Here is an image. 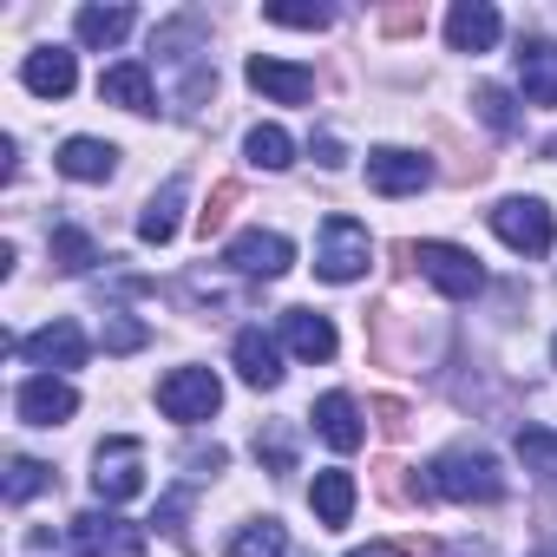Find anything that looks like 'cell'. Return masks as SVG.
I'll return each mask as SVG.
<instances>
[{"instance_id":"32","label":"cell","mask_w":557,"mask_h":557,"mask_svg":"<svg viewBox=\"0 0 557 557\" xmlns=\"http://www.w3.org/2000/svg\"><path fill=\"white\" fill-rule=\"evenodd\" d=\"M256 459L283 479V472H296V446H289V433L283 426H269V433H256Z\"/></svg>"},{"instance_id":"38","label":"cell","mask_w":557,"mask_h":557,"mask_svg":"<svg viewBox=\"0 0 557 557\" xmlns=\"http://www.w3.org/2000/svg\"><path fill=\"white\" fill-rule=\"evenodd\" d=\"M184 505H190V492H171V498L158 505V518H151V524H158L164 537H184Z\"/></svg>"},{"instance_id":"39","label":"cell","mask_w":557,"mask_h":557,"mask_svg":"<svg viewBox=\"0 0 557 557\" xmlns=\"http://www.w3.org/2000/svg\"><path fill=\"white\" fill-rule=\"evenodd\" d=\"M315 158H322L329 171H335V164H348V158H342V138H335V132H322V138H315Z\"/></svg>"},{"instance_id":"41","label":"cell","mask_w":557,"mask_h":557,"mask_svg":"<svg viewBox=\"0 0 557 557\" xmlns=\"http://www.w3.org/2000/svg\"><path fill=\"white\" fill-rule=\"evenodd\" d=\"M550 361H557V342H550Z\"/></svg>"},{"instance_id":"8","label":"cell","mask_w":557,"mask_h":557,"mask_svg":"<svg viewBox=\"0 0 557 557\" xmlns=\"http://www.w3.org/2000/svg\"><path fill=\"white\" fill-rule=\"evenodd\" d=\"M223 262H230L236 275H262V283H269V275H283V269L296 262V243L275 236V230H243V236L223 249Z\"/></svg>"},{"instance_id":"16","label":"cell","mask_w":557,"mask_h":557,"mask_svg":"<svg viewBox=\"0 0 557 557\" xmlns=\"http://www.w3.org/2000/svg\"><path fill=\"white\" fill-rule=\"evenodd\" d=\"M309 420H315V433H322V440H329L335 453H355V446L368 440V426H361V407H355L348 394H322Z\"/></svg>"},{"instance_id":"21","label":"cell","mask_w":557,"mask_h":557,"mask_svg":"<svg viewBox=\"0 0 557 557\" xmlns=\"http://www.w3.org/2000/svg\"><path fill=\"white\" fill-rule=\"evenodd\" d=\"M184 190H190V177L177 171V177H164V190L145 203V216H138V236L145 243H171L177 236V210H184Z\"/></svg>"},{"instance_id":"27","label":"cell","mask_w":557,"mask_h":557,"mask_svg":"<svg viewBox=\"0 0 557 557\" xmlns=\"http://www.w3.org/2000/svg\"><path fill=\"white\" fill-rule=\"evenodd\" d=\"M53 485V466H40V459H8V505H27V498H40Z\"/></svg>"},{"instance_id":"4","label":"cell","mask_w":557,"mask_h":557,"mask_svg":"<svg viewBox=\"0 0 557 557\" xmlns=\"http://www.w3.org/2000/svg\"><path fill=\"white\" fill-rule=\"evenodd\" d=\"M158 407H164V420H177V426H203V420L223 407V381H216L210 368H177V374L158 381Z\"/></svg>"},{"instance_id":"5","label":"cell","mask_w":557,"mask_h":557,"mask_svg":"<svg viewBox=\"0 0 557 557\" xmlns=\"http://www.w3.org/2000/svg\"><path fill=\"white\" fill-rule=\"evenodd\" d=\"M492 230H498V243L518 249V256H550V243H557V223H550V210H544L537 197H505V203L492 210Z\"/></svg>"},{"instance_id":"26","label":"cell","mask_w":557,"mask_h":557,"mask_svg":"<svg viewBox=\"0 0 557 557\" xmlns=\"http://www.w3.org/2000/svg\"><path fill=\"white\" fill-rule=\"evenodd\" d=\"M283 550H289V537H283L275 518H256V524H243L230 537V557H283Z\"/></svg>"},{"instance_id":"28","label":"cell","mask_w":557,"mask_h":557,"mask_svg":"<svg viewBox=\"0 0 557 557\" xmlns=\"http://www.w3.org/2000/svg\"><path fill=\"white\" fill-rule=\"evenodd\" d=\"M518 459H524L544 485H557V440H550L544 426H524V433H518Z\"/></svg>"},{"instance_id":"20","label":"cell","mask_w":557,"mask_h":557,"mask_svg":"<svg viewBox=\"0 0 557 557\" xmlns=\"http://www.w3.org/2000/svg\"><path fill=\"white\" fill-rule=\"evenodd\" d=\"M236 374L249 387H283V355H275V342L262 329H243L236 335Z\"/></svg>"},{"instance_id":"24","label":"cell","mask_w":557,"mask_h":557,"mask_svg":"<svg viewBox=\"0 0 557 557\" xmlns=\"http://www.w3.org/2000/svg\"><path fill=\"white\" fill-rule=\"evenodd\" d=\"M47 256H53V269L86 275V269L99 262V243H92L86 230H73V223H66V230H53V236H47Z\"/></svg>"},{"instance_id":"35","label":"cell","mask_w":557,"mask_h":557,"mask_svg":"<svg viewBox=\"0 0 557 557\" xmlns=\"http://www.w3.org/2000/svg\"><path fill=\"white\" fill-rule=\"evenodd\" d=\"M420 27H426V8H387V14H381V34H387V40H407V34H420Z\"/></svg>"},{"instance_id":"25","label":"cell","mask_w":557,"mask_h":557,"mask_svg":"<svg viewBox=\"0 0 557 557\" xmlns=\"http://www.w3.org/2000/svg\"><path fill=\"white\" fill-rule=\"evenodd\" d=\"M243 151H249V164H262V171H289V164H296V158H289L296 145H289L283 125H256V132L243 138Z\"/></svg>"},{"instance_id":"9","label":"cell","mask_w":557,"mask_h":557,"mask_svg":"<svg viewBox=\"0 0 557 557\" xmlns=\"http://www.w3.org/2000/svg\"><path fill=\"white\" fill-rule=\"evenodd\" d=\"M368 184H374L381 197H413V190H426V184H433V164H426L420 151L381 145V151H368Z\"/></svg>"},{"instance_id":"18","label":"cell","mask_w":557,"mask_h":557,"mask_svg":"<svg viewBox=\"0 0 557 557\" xmlns=\"http://www.w3.org/2000/svg\"><path fill=\"white\" fill-rule=\"evenodd\" d=\"M99 99H106V106H125V112H151V106H158V99H151V66H138V60L106 66V73H99Z\"/></svg>"},{"instance_id":"2","label":"cell","mask_w":557,"mask_h":557,"mask_svg":"<svg viewBox=\"0 0 557 557\" xmlns=\"http://www.w3.org/2000/svg\"><path fill=\"white\" fill-rule=\"evenodd\" d=\"M394 256H400V262H413L426 283H433L440 296H453V302H472V296L485 289L479 256H472V249H459V243H400Z\"/></svg>"},{"instance_id":"19","label":"cell","mask_w":557,"mask_h":557,"mask_svg":"<svg viewBox=\"0 0 557 557\" xmlns=\"http://www.w3.org/2000/svg\"><path fill=\"white\" fill-rule=\"evenodd\" d=\"M53 164H60L66 177H79V184H106V177L119 171V151H112L106 138H66Z\"/></svg>"},{"instance_id":"15","label":"cell","mask_w":557,"mask_h":557,"mask_svg":"<svg viewBox=\"0 0 557 557\" xmlns=\"http://www.w3.org/2000/svg\"><path fill=\"white\" fill-rule=\"evenodd\" d=\"M283 342H289L302 361H335V348H342L335 322L315 315V309H289V315H283Z\"/></svg>"},{"instance_id":"40","label":"cell","mask_w":557,"mask_h":557,"mask_svg":"<svg viewBox=\"0 0 557 557\" xmlns=\"http://www.w3.org/2000/svg\"><path fill=\"white\" fill-rule=\"evenodd\" d=\"M355 557H387V550H355Z\"/></svg>"},{"instance_id":"6","label":"cell","mask_w":557,"mask_h":557,"mask_svg":"<svg viewBox=\"0 0 557 557\" xmlns=\"http://www.w3.org/2000/svg\"><path fill=\"white\" fill-rule=\"evenodd\" d=\"M92 492H99L106 505L138 498V492H145V446H138V440H106V446L92 453Z\"/></svg>"},{"instance_id":"17","label":"cell","mask_w":557,"mask_h":557,"mask_svg":"<svg viewBox=\"0 0 557 557\" xmlns=\"http://www.w3.org/2000/svg\"><path fill=\"white\" fill-rule=\"evenodd\" d=\"M518 86L531 106H557V40H524L518 47Z\"/></svg>"},{"instance_id":"12","label":"cell","mask_w":557,"mask_h":557,"mask_svg":"<svg viewBox=\"0 0 557 557\" xmlns=\"http://www.w3.org/2000/svg\"><path fill=\"white\" fill-rule=\"evenodd\" d=\"M249 86L256 92H269L275 106H309L315 99V73L309 66H289V60H249Z\"/></svg>"},{"instance_id":"23","label":"cell","mask_w":557,"mask_h":557,"mask_svg":"<svg viewBox=\"0 0 557 557\" xmlns=\"http://www.w3.org/2000/svg\"><path fill=\"white\" fill-rule=\"evenodd\" d=\"M73 34H79V47H119L132 34V8H79Z\"/></svg>"},{"instance_id":"29","label":"cell","mask_w":557,"mask_h":557,"mask_svg":"<svg viewBox=\"0 0 557 557\" xmlns=\"http://www.w3.org/2000/svg\"><path fill=\"white\" fill-rule=\"evenodd\" d=\"M472 112H479V119H485V125H492L498 138H511V132H518V112H511V92H498V86H479V92H472Z\"/></svg>"},{"instance_id":"36","label":"cell","mask_w":557,"mask_h":557,"mask_svg":"<svg viewBox=\"0 0 557 557\" xmlns=\"http://www.w3.org/2000/svg\"><path fill=\"white\" fill-rule=\"evenodd\" d=\"M374 426H381V433H387V440H400V433H407V426H413V413H407V407H400V400H387V394H381V400H374Z\"/></svg>"},{"instance_id":"13","label":"cell","mask_w":557,"mask_h":557,"mask_svg":"<svg viewBox=\"0 0 557 557\" xmlns=\"http://www.w3.org/2000/svg\"><path fill=\"white\" fill-rule=\"evenodd\" d=\"M498 8H485V0H459V8L446 14V40L453 53H492L498 47Z\"/></svg>"},{"instance_id":"10","label":"cell","mask_w":557,"mask_h":557,"mask_svg":"<svg viewBox=\"0 0 557 557\" xmlns=\"http://www.w3.org/2000/svg\"><path fill=\"white\" fill-rule=\"evenodd\" d=\"M14 407H21L27 426H66V420L79 413V394H73V381H60V374H34V381L14 394Z\"/></svg>"},{"instance_id":"37","label":"cell","mask_w":557,"mask_h":557,"mask_svg":"<svg viewBox=\"0 0 557 557\" xmlns=\"http://www.w3.org/2000/svg\"><path fill=\"white\" fill-rule=\"evenodd\" d=\"M223 446H184V466H190V479H216L223 472Z\"/></svg>"},{"instance_id":"11","label":"cell","mask_w":557,"mask_h":557,"mask_svg":"<svg viewBox=\"0 0 557 557\" xmlns=\"http://www.w3.org/2000/svg\"><path fill=\"white\" fill-rule=\"evenodd\" d=\"M14 355H27V361H40V368H86V329L79 322H47L40 335H27V342H14Z\"/></svg>"},{"instance_id":"3","label":"cell","mask_w":557,"mask_h":557,"mask_svg":"<svg viewBox=\"0 0 557 557\" xmlns=\"http://www.w3.org/2000/svg\"><path fill=\"white\" fill-rule=\"evenodd\" d=\"M368 262H374L368 223H355V216H329V223H322V243H315V275H322V283H361Z\"/></svg>"},{"instance_id":"14","label":"cell","mask_w":557,"mask_h":557,"mask_svg":"<svg viewBox=\"0 0 557 557\" xmlns=\"http://www.w3.org/2000/svg\"><path fill=\"white\" fill-rule=\"evenodd\" d=\"M21 79H27V92H34V99H66V92L79 86V66H73V53H66V47H40V53H27Z\"/></svg>"},{"instance_id":"22","label":"cell","mask_w":557,"mask_h":557,"mask_svg":"<svg viewBox=\"0 0 557 557\" xmlns=\"http://www.w3.org/2000/svg\"><path fill=\"white\" fill-rule=\"evenodd\" d=\"M309 505H315V518H322L329 531H342V524L355 518V479H348V472H315Z\"/></svg>"},{"instance_id":"30","label":"cell","mask_w":557,"mask_h":557,"mask_svg":"<svg viewBox=\"0 0 557 557\" xmlns=\"http://www.w3.org/2000/svg\"><path fill=\"white\" fill-rule=\"evenodd\" d=\"M236 203H243V184H236V177H223V184L210 190V203L197 210V230H203V236H216V230L230 223V210H236Z\"/></svg>"},{"instance_id":"1","label":"cell","mask_w":557,"mask_h":557,"mask_svg":"<svg viewBox=\"0 0 557 557\" xmlns=\"http://www.w3.org/2000/svg\"><path fill=\"white\" fill-rule=\"evenodd\" d=\"M433 492L453 498V505H498L505 498V472L492 453H472V446H453L433 459Z\"/></svg>"},{"instance_id":"33","label":"cell","mask_w":557,"mask_h":557,"mask_svg":"<svg viewBox=\"0 0 557 557\" xmlns=\"http://www.w3.org/2000/svg\"><path fill=\"white\" fill-rule=\"evenodd\" d=\"M145 342H151L145 322H132V315H106V355H138Z\"/></svg>"},{"instance_id":"34","label":"cell","mask_w":557,"mask_h":557,"mask_svg":"<svg viewBox=\"0 0 557 557\" xmlns=\"http://www.w3.org/2000/svg\"><path fill=\"white\" fill-rule=\"evenodd\" d=\"M269 21H275V27H309V34H322L335 14H329V8H269Z\"/></svg>"},{"instance_id":"31","label":"cell","mask_w":557,"mask_h":557,"mask_svg":"<svg viewBox=\"0 0 557 557\" xmlns=\"http://www.w3.org/2000/svg\"><path fill=\"white\" fill-rule=\"evenodd\" d=\"M374 485H381L387 505H420V498H426L420 485H407V466H400V459H381V466H374Z\"/></svg>"},{"instance_id":"7","label":"cell","mask_w":557,"mask_h":557,"mask_svg":"<svg viewBox=\"0 0 557 557\" xmlns=\"http://www.w3.org/2000/svg\"><path fill=\"white\" fill-rule=\"evenodd\" d=\"M73 544H79V557H145V524H132L119 511H79Z\"/></svg>"}]
</instances>
